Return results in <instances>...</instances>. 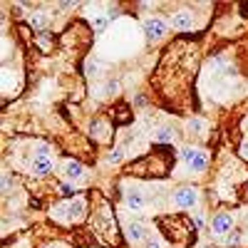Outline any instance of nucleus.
<instances>
[{
	"label": "nucleus",
	"instance_id": "obj_1",
	"mask_svg": "<svg viewBox=\"0 0 248 248\" xmlns=\"http://www.w3.org/2000/svg\"><path fill=\"white\" fill-rule=\"evenodd\" d=\"M181 159L189 164L191 171H203L206 167H209V154H206L203 149H199V147H186V149H181Z\"/></svg>",
	"mask_w": 248,
	"mask_h": 248
},
{
	"label": "nucleus",
	"instance_id": "obj_2",
	"mask_svg": "<svg viewBox=\"0 0 248 248\" xmlns=\"http://www.w3.org/2000/svg\"><path fill=\"white\" fill-rule=\"evenodd\" d=\"M82 209H85V203H82V199H75L70 203H60L55 209V218H62V221H75L82 216Z\"/></svg>",
	"mask_w": 248,
	"mask_h": 248
},
{
	"label": "nucleus",
	"instance_id": "obj_3",
	"mask_svg": "<svg viewBox=\"0 0 248 248\" xmlns=\"http://www.w3.org/2000/svg\"><path fill=\"white\" fill-rule=\"evenodd\" d=\"M174 203L179 206V209H194V206L199 203V191L191 189V186H184V189H179L174 194Z\"/></svg>",
	"mask_w": 248,
	"mask_h": 248
},
{
	"label": "nucleus",
	"instance_id": "obj_4",
	"mask_svg": "<svg viewBox=\"0 0 248 248\" xmlns=\"http://www.w3.org/2000/svg\"><path fill=\"white\" fill-rule=\"evenodd\" d=\"M169 25L164 23L161 17H149L147 23H144V35H147L149 40H161L164 35H167Z\"/></svg>",
	"mask_w": 248,
	"mask_h": 248
},
{
	"label": "nucleus",
	"instance_id": "obj_5",
	"mask_svg": "<svg viewBox=\"0 0 248 248\" xmlns=\"http://www.w3.org/2000/svg\"><path fill=\"white\" fill-rule=\"evenodd\" d=\"M60 171H62V176H65L67 181H75V179L85 176V167H82L79 161H75V159H65V161H62Z\"/></svg>",
	"mask_w": 248,
	"mask_h": 248
},
{
	"label": "nucleus",
	"instance_id": "obj_6",
	"mask_svg": "<svg viewBox=\"0 0 248 248\" xmlns=\"http://www.w3.org/2000/svg\"><path fill=\"white\" fill-rule=\"evenodd\" d=\"M211 231H214L216 236H229V233L233 231V216L218 214V216L214 218V223H211Z\"/></svg>",
	"mask_w": 248,
	"mask_h": 248
},
{
	"label": "nucleus",
	"instance_id": "obj_7",
	"mask_svg": "<svg viewBox=\"0 0 248 248\" xmlns=\"http://www.w3.org/2000/svg\"><path fill=\"white\" fill-rule=\"evenodd\" d=\"M124 201H127L129 211H144V209H147V196H144L139 189H129L127 196H124Z\"/></svg>",
	"mask_w": 248,
	"mask_h": 248
},
{
	"label": "nucleus",
	"instance_id": "obj_8",
	"mask_svg": "<svg viewBox=\"0 0 248 248\" xmlns=\"http://www.w3.org/2000/svg\"><path fill=\"white\" fill-rule=\"evenodd\" d=\"M171 28L174 30H191L194 28V17L189 10H181V13H174L171 15Z\"/></svg>",
	"mask_w": 248,
	"mask_h": 248
},
{
	"label": "nucleus",
	"instance_id": "obj_9",
	"mask_svg": "<svg viewBox=\"0 0 248 248\" xmlns=\"http://www.w3.org/2000/svg\"><path fill=\"white\" fill-rule=\"evenodd\" d=\"M147 233H149V229H147V226H144V223H129L127 226V238L132 241V243H141L144 238H147Z\"/></svg>",
	"mask_w": 248,
	"mask_h": 248
},
{
	"label": "nucleus",
	"instance_id": "obj_10",
	"mask_svg": "<svg viewBox=\"0 0 248 248\" xmlns=\"http://www.w3.org/2000/svg\"><path fill=\"white\" fill-rule=\"evenodd\" d=\"M52 169H55L52 156H35V161H32V171H35L37 176H45V174H50Z\"/></svg>",
	"mask_w": 248,
	"mask_h": 248
},
{
	"label": "nucleus",
	"instance_id": "obj_11",
	"mask_svg": "<svg viewBox=\"0 0 248 248\" xmlns=\"http://www.w3.org/2000/svg\"><path fill=\"white\" fill-rule=\"evenodd\" d=\"M186 127H189L191 132H196V134H201L206 129V122L199 119V117H191V119H186Z\"/></svg>",
	"mask_w": 248,
	"mask_h": 248
},
{
	"label": "nucleus",
	"instance_id": "obj_12",
	"mask_svg": "<svg viewBox=\"0 0 248 248\" xmlns=\"http://www.w3.org/2000/svg\"><path fill=\"white\" fill-rule=\"evenodd\" d=\"M156 139H159V141H171L174 134H171V129H164V127H161V129L156 132Z\"/></svg>",
	"mask_w": 248,
	"mask_h": 248
},
{
	"label": "nucleus",
	"instance_id": "obj_13",
	"mask_svg": "<svg viewBox=\"0 0 248 248\" xmlns=\"http://www.w3.org/2000/svg\"><path fill=\"white\" fill-rule=\"evenodd\" d=\"M122 159H124V152H122V149H114V152L107 156V164H119Z\"/></svg>",
	"mask_w": 248,
	"mask_h": 248
},
{
	"label": "nucleus",
	"instance_id": "obj_14",
	"mask_svg": "<svg viewBox=\"0 0 248 248\" xmlns=\"http://www.w3.org/2000/svg\"><path fill=\"white\" fill-rule=\"evenodd\" d=\"M45 20H47V17H45L43 13H37V15H32V17H30V23H32L35 28H43V25H45Z\"/></svg>",
	"mask_w": 248,
	"mask_h": 248
},
{
	"label": "nucleus",
	"instance_id": "obj_15",
	"mask_svg": "<svg viewBox=\"0 0 248 248\" xmlns=\"http://www.w3.org/2000/svg\"><path fill=\"white\" fill-rule=\"evenodd\" d=\"M92 134L94 137H105V122H94L92 124Z\"/></svg>",
	"mask_w": 248,
	"mask_h": 248
},
{
	"label": "nucleus",
	"instance_id": "obj_16",
	"mask_svg": "<svg viewBox=\"0 0 248 248\" xmlns=\"http://www.w3.org/2000/svg\"><path fill=\"white\" fill-rule=\"evenodd\" d=\"M60 191H62V194H72V191H75L72 181H62V184H60Z\"/></svg>",
	"mask_w": 248,
	"mask_h": 248
},
{
	"label": "nucleus",
	"instance_id": "obj_17",
	"mask_svg": "<svg viewBox=\"0 0 248 248\" xmlns=\"http://www.w3.org/2000/svg\"><path fill=\"white\" fill-rule=\"evenodd\" d=\"M99 72V65L97 62H87V75H97Z\"/></svg>",
	"mask_w": 248,
	"mask_h": 248
},
{
	"label": "nucleus",
	"instance_id": "obj_18",
	"mask_svg": "<svg viewBox=\"0 0 248 248\" xmlns=\"http://www.w3.org/2000/svg\"><path fill=\"white\" fill-rule=\"evenodd\" d=\"M117 87H119L117 82H109V85H105V94H114V92H117Z\"/></svg>",
	"mask_w": 248,
	"mask_h": 248
},
{
	"label": "nucleus",
	"instance_id": "obj_19",
	"mask_svg": "<svg viewBox=\"0 0 248 248\" xmlns=\"http://www.w3.org/2000/svg\"><path fill=\"white\" fill-rule=\"evenodd\" d=\"M3 194H8L10 191V179H8V174H3V189H0Z\"/></svg>",
	"mask_w": 248,
	"mask_h": 248
},
{
	"label": "nucleus",
	"instance_id": "obj_20",
	"mask_svg": "<svg viewBox=\"0 0 248 248\" xmlns=\"http://www.w3.org/2000/svg\"><path fill=\"white\" fill-rule=\"evenodd\" d=\"M241 156H243V159H248V139L241 144Z\"/></svg>",
	"mask_w": 248,
	"mask_h": 248
},
{
	"label": "nucleus",
	"instance_id": "obj_21",
	"mask_svg": "<svg viewBox=\"0 0 248 248\" xmlns=\"http://www.w3.org/2000/svg\"><path fill=\"white\" fill-rule=\"evenodd\" d=\"M10 50H13V47L8 45V40H3V57H8V52H10Z\"/></svg>",
	"mask_w": 248,
	"mask_h": 248
},
{
	"label": "nucleus",
	"instance_id": "obj_22",
	"mask_svg": "<svg viewBox=\"0 0 248 248\" xmlns=\"http://www.w3.org/2000/svg\"><path fill=\"white\" fill-rule=\"evenodd\" d=\"M147 248H161V241H156V238H154V241H149V243H147Z\"/></svg>",
	"mask_w": 248,
	"mask_h": 248
},
{
	"label": "nucleus",
	"instance_id": "obj_23",
	"mask_svg": "<svg viewBox=\"0 0 248 248\" xmlns=\"http://www.w3.org/2000/svg\"><path fill=\"white\" fill-rule=\"evenodd\" d=\"M47 248H65V246H62V243H52V246H47Z\"/></svg>",
	"mask_w": 248,
	"mask_h": 248
},
{
	"label": "nucleus",
	"instance_id": "obj_24",
	"mask_svg": "<svg viewBox=\"0 0 248 248\" xmlns=\"http://www.w3.org/2000/svg\"><path fill=\"white\" fill-rule=\"evenodd\" d=\"M243 129H248V117L243 119Z\"/></svg>",
	"mask_w": 248,
	"mask_h": 248
}]
</instances>
